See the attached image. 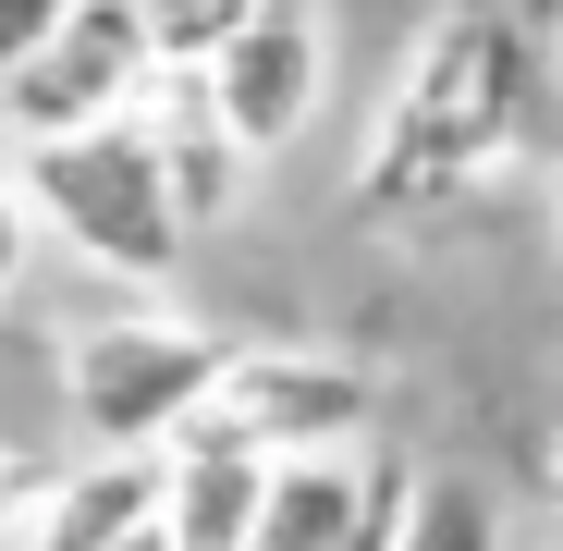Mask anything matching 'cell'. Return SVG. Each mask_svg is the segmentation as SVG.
Segmentation results:
<instances>
[{
	"instance_id": "cell-1",
	"label": "cell",
	"mask_w": 563,
	"mask_h": 551,
	"mask_svg": "<svg viewBox=\"0 0 563 551\" xmlns=\"http://www.w3.org/2000/svg\"><path fill=\"white\" fill-rule=\"evenodd\" d=\"M539 111V49L503 0H453L429 13L417 62L393 74V111H380V147H367V209H405V197H465L490 184L503 147L527 135Z\"/></svg>"
},
{
	"instance_id": "cell-2",
	"label": "cell",
	"mask_w": 563,
	"mask_h": 551,
	"mask_svg": "<svg viewBox=\"0 0 563 551\" xmlns=\"http://www.w3.org/2000/svg\"><path fill=\"white\" fill-rule=\"evenodd\" d=\"M25 172V197L37 221L86 257V269H111V283H159V269L184 257V197H172V159L147 123H99V135H49L13 159Z\"/></svg>"
},
{
	"instance_id": "cell-3",
	"label": "cell",
	"mask_w": 563,
	"mask_h": 551,
	"mask_svg": "<svg viewBox=\"0 0 563 551\" xmlns=\"http://www.w3.org/2000/svg\"><path fill=\"white\" fill-rule=\"evenodd\" d=\"M233 343L184 331V319H111V331H74L62 355V405L99 453H184L221 393Z\"/></svg>"
},
{
	"instance_id": "cell-4",
	"label": "cell",
	"mask_w": 563,
	"mask_h": 551,
	"mask_svg": "<svg viewBox=\"0 0 563 551\" xmlns=\"http://www.w3.org/2000/svg\"><path fill=\"white\" fill-rule=\"evenodd\" d=\"M380 429V367L355 355H233L221 393L197 417V441H233V453H269V466H307V453H355Z\"/></svg>"
},
{
	"instance_id": "cell-5",
	"label": "cell",
	"mask_w": 563,
	"mask_h": 551,
	"mask_svg": "<svg viewBox=\"0 0 563 551\" xmlns=\"http://www.w3.org/2000/svg\"><path fill=\"white\" fill-rule=\"evenodd\" d=\"M159 37H147V13L135 0H86V13L0 86V123H13L25 147H49V135H99V123H147V99H159Z\"/></svg>"
},
{
	"instance_id": "cell-6",
	"label": "cell",
	"mask_w": 563,
	"mask_h": 551,
	"mask_svg": "<svg viewBox=\"0 0 563 551\" xmlns=\"http://www.w3.org/2000/svg\"><path fill=\"white\" fill-rule=\"evenodd\" d=\"M209 99L221 123L269 159V147H295L331 99V25H319V0H257V25L209 62Z\"/></svg>"
},
{
	"instance_id": "cell-7",
	"label": "cell",
	"mask_w": 563,
	"mask_h": 551,
	"mask_svg": "<svg viewBox=\"0 0 563 551\" xmlns=\"http://www.w3.org/2000/svg\"><path fill=\"white\" fill-rule=\"evenodd\" d=\"M147 527H172V453H99V466L49 478V515L25 527V551H135Z\"/></svg>"
},
{
	"instance_id": "cell-8",
	"label": "cell",
	"mask_w": 563,
	"mask_h": 551,
	"mask_svg": "<svg viewBox=\"0 0 563 551\" xmlns=\"http://www.w3.org/2000/svg\"><path fill=\"white\" fill-rule=\"evenodd\" d=\"M147 135H159V159H172V197H184V221H197V233L245 209V172H257V147L221 123L209 74H159V99H147Z\"/></svg>"
},
{
	"instance_id": "cell-9",
	"label": "cell",
	"mask_w": 563,
	"mask_h": 551,
	"mask_svg": "<svg viewBox=\"0 0 563 551\" xmlns=\"http://www.w3.org/2000/svg\"><path fill=\"white\" fill-rule=\"evenodd\" d=\"M393 503V466L367 453H307V466L269 478V515H257V551H355Z\"/></svg>"
},
{
	"instance_id": "cell-10",
	"label": "cell",
	"mask_w": 563,
	"mask_h": 551,
	"mask_svg": "<svg viewBox=\"0 0 563 551\" xmlns=\"http://www.w3.org/2000/svg\"><path fill=\"white\" fill-rule=\"evenodd\" d=\"M269 453H233V441H184L172 453V551H257V515H269Z\"/></svg>"
},
{
	"instance_id": "cell-11",
	"label": "cell",
	"mask_w": 563,
	"mask_h": 551,
	"mask_svg": "<svg viewBox=\"0 0 563 551\" xmlns=\"http://www.w3.org/2000/svg\"><path fill=\"white\" fill-rule=\"evenodd\" d=\"M135 13H147V37H159L172 74H209V62L257 25V0H135Z\"/></svg>"
},
{
	"instance_id": "cell-12",
	"label": "cell",
	"mask_w": 563,
	"mask_h": 551,
	"mask_svg": "<svg viewBox=\"0 0 563 551\" xmlns=\"http://www.w3.org/2000/svg\"><path fill=\"white\" fill-rule=\"evenodd\" d=\"M393 551H503V515L465 491V478H429L417 503H405V539Z\"/></svg>"
},
{
	"instance_id": "cell-13",
	"label": "cell",
	"mask_w": 563,
	"mask_h": 551,
	"mask_svg": "<svg viewBox=\"0 0 563 551\" xmlns=\"http://www.w3.org/2000/svg\"><path fill=\"white\" fill-rule=\"evenodd\" d=\"M37 233H49V221H37V197H25V172L0 159V307L25 295V269H37Z\"/></svg>"
},
{
	"instance_id": "cell-14",
	"label": "cell",
	"mask_w": 563,
	"mask_h": 551,
	"mask_svg": "<svg viewBox=\"0 0 563 551\" xmlns=\"http://www.w3.org/2000/svg\"><path fill=\"white\" fill-rule=\"evenodd\" d=\"M74 13H86V0H0V86H13V74H25Z\"/></svg>"
},
{
	"instance_id": "cell-15",
	"label": "cell",
	"mask_w": 563,
	"mask_h": 551,
	"mask_svg": "<svg viewBox=\"0 0 563 551\" xmlns=\"http://www.w3.org/2000/svg\"><path fill=\"white\" fill-rule=\"evenodd\" d=\"M49 515V478L25 466V453H0V539H13V527H37Z\"/></svg>"
},
{
	"instance_id": "cell-16",
	"label": "cell",
	"mask_w": 563,
	"mask_h": 551,
	"mask_svg": "<svg viewBox=\"0 0 563 551\" xmlns=\"http://www.w3.org/2000/svg\"><path fill=\"white\" fill-rule=\"evenodd\" d=\"M135 551H172V527H147V539H135Z\"/></svg>"
},
{
	"instance_id": "cell-17",
	"label": "cell",
	"mask_w": 563,
	"mask_h": 551,
	"mask_svg": "<svg viewBox=\"0 0 563 551\" xmlns=\"http://www.w3.org/2000/svg\"><path fill=\"white\" fill-rule=\"evenodd\" d=\"M551 503H563V466H551Z\"/></svg>"
},
{
	"instance_id": "cell-18",
	"label": "cell",
	"mask_w": 563,
	"mask_h": 551,
	"mask_svg": "<svg viewBox=\"0 0 563 551\" xmlns=\"http://www.w3.org/2000/svg\"><path fill=\"white\" fill-rule=\"evenodd\" d=\"M551 245H563V209H551Z\"/></svg>"
},
{
	"instance_id": "cell-19",
	"label": "cell",
	"mask_w": 563,
	"mask_h": 551,
	"mask_svg": "<svg viewBox=\"0 0 563 551\" xmlns=\"http://www.w3.org/2000/svg\"><path fill=\"white\" fill-rule=\"evenodd\" d=\"M551 466H563V441H551Z\"/></svg>"
}]
</instances>
